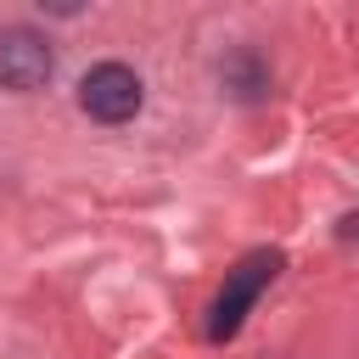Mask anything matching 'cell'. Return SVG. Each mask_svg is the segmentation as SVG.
<instances>
[{
  "label": "cell",
  "mask_w": 359,
  "mask_h": 359,
  "mask_svg": "<svg viewBox=\"0 0 359 359\" xmlns=\"http://www.w3.org/2000/svg\"><path fill=\"white\" fill-rule=\"evenodd\" d=\"M280 252L275 247H252L230 275H224V286H219V297H213V309H208V342H230L236 331H241V320L252 314V303L264 297V286L280 275Z\"/></svg>",
  "instance_id": "1"
},
{
  "label": "cell",
  "mask_w": 359,
  "mask_h": 359,
  "mask_svg": "<svg viewBox=\"0 0 359 359\" xmlns=\"http://www.w3.org/2000/svg\"><path fill=\"white\" fill-rule=\"evenodd\" d=\"M140 101H146V90H140L135 67H123V62H101V67H90L84 84H79V107H84L95 123H129V118L140 112Z\"/></svg>",
  "instance_id": "2"
},
{
  "label": "cell",
  "mask_w": 359,
  "mask_h": 359,
  "mask_svg": "<svg viewBox=\"0 0 359 359\" xmlns=\"http://www.w3.org/2000/svg\"><path fill=\"white\" fill-rule=\"evenodd\" d=\"M56 56L45 45V34L34 28H0V84L6 90H39L50 79Z\"/></svg>",
  "instance_id": "3"
},
{
  "label": "cell",
  "mask_w": 359,
  "mask_h": 359,
  "mask_svg": "<svg viewBox=\"0 0 359 359\" xmlns=\"http://www.w3.org/2000/svg\"><path fill=\"white\" fill-rule=\"evenodd\" d=\"M219 79H224V90L241 95V101H258V95L269 90V67H264L252 50H236V56L219 67Z\"/></svg>",
  "instance_id": "4"
}]
</instances>
